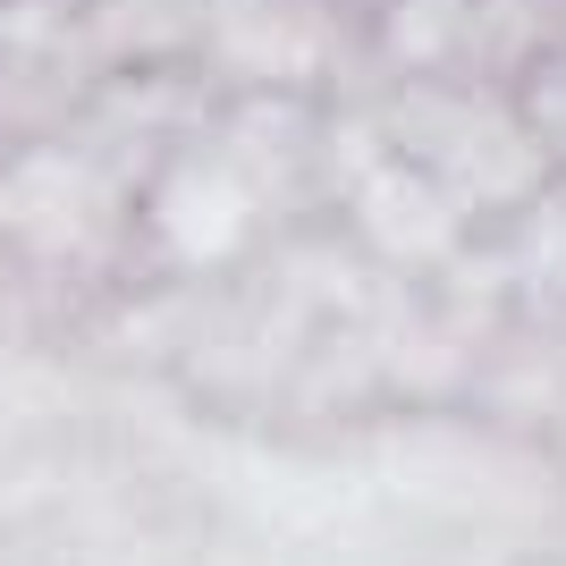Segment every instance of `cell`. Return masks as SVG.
Returning <instances> with one entry per match:
<instances>
[{
    "label": "cell",
    "mask_w": 566,
    "mask_h": 566,
    "mask_svg": "<svg viewBox=\"0 0 566 566\" xmlns=\"http://www.w3.org/2000/svg\"><path fill=\"white\" fill-rule=\"evenodd\" d=\"M94 203H111V195L94 187V169L69 161V153H34V161L0 187V220L18 237H34V245H69V237L94 229Z\"/></svg>",
    "instance_id": "6da1fadb"
},
{
    "label": "cell",
    "mask_w": 566,
    "mask_h": 566,
    "mask_svg": "<svg viewBox=\"0 0 566 566\" xmlns=\"http://www.w3.org/2000/svg\"><path fill=\"white\" fill-rule=\"evenodd\" d=\"M161 229H169V245H187V254H220V245L245 237V187L212 161L178 169L161 187Z\"/></svg>",
    "instance_id": "7a4b0ae2"
},
{
    "label": "cell",
    "mask_w": 566,
    "mask_h": 566,
    "mask_svg": "<svg viewBox=\"0 0 566 566\" xmlns=\"http://www.w3.org/2000/svg\"><path fill=\"white\" fill-rule=\"evenodd\" d=\"M364 229L389 254H440L449 245V203H440V187L406 178V169H373L364 178Z\"/></svg>",
    "instance_id": "3957f363"
}]
</instances>
